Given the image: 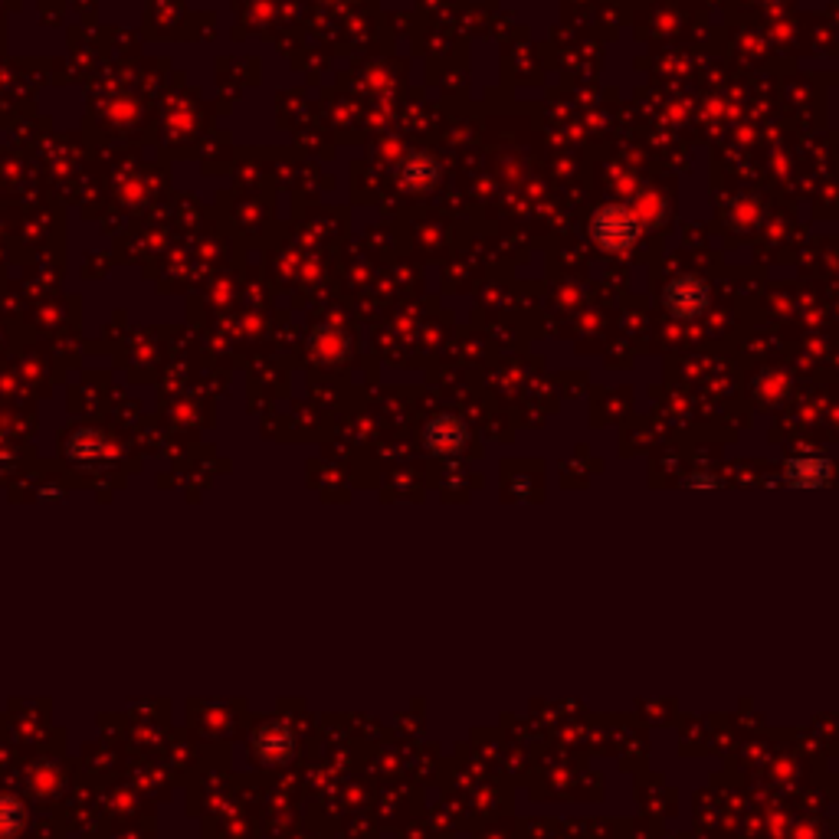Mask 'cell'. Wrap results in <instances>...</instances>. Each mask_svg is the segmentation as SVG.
<instances>
[{"label": "cell", "instance_id": "obj_6", "mask_svg": "<svg viewBox=\"0 0 839 839\" xmlns=\"http://www.w3.org/2000/svg\"><path fill=\"white\" fill-rule=\"evenodd\" d=\"M689 486H692V489H695V486H699V489H712V486H718V479H715V476H692Z\"/></svg>", "mask_w": 839, "mask_h": 839}, {"label": "cell", "instance_id": "obj_3", "mask_svg": "<svg viewBox=\"0 0 839 839\" xmlns=\"http://www.w3.org/2000/svg\"><path fill=\"white\" fill-rule=\"evenodd\" d=\"M833 479V463L826 456H794L784 466V482L794 489H820Z\"/></svg>", "mask_w": 839, "mask_h": 839}, {"label": "cell", "instance_id": "obj_5", "mask_svg": "<svg viewBox=\"0 0 839 839\" xmlns=\"http://www.w3.org/2000/svg\"><path fill=\"white\" fill-rule=\"evenodd\" d=\"M440 181V168L430 155H410L404 164V184L413 187V191H427Z\"/></svg>", "mask_w": 839, "mask_h": 839}, {"label": "cell", "instance_id": "obj_1", "mask_svg": "<svg viewBox=\"0 0 839 839\" xmlns=\"http://www.w3.org/2000/svg\"><path fill=\"white\" fill-rule=\"evenodd\" d=\"M640 233H643L640 220L620 204H604L594 214V220H590V236L607 253H630L640 243Z\"/></svg>", "mask_w": 839, "mask_h": 839}, {"label": "cell", "instance_id": "obj_4", "mask_svg": "<svg viewBox=\"0 0 839 839\" xmlns=\"http://www.w3.org/2000/svg\"><path fill=\"white\" fill-rule=\"evenodd\" d=\"M466 440H469V433L456 417H436L433 423H427V430H423V443H427V449L436 456L459 453V449L466 446Z\"/></svg>", "mask_w": 839, "mask_h": 839}, {"label": "cell", "instance_id": "obj_2", "mask_svg": "<svg viewBox=\"0 0 839 839\" xmlns=\"http://www.w3.org/2000/svg\"><path fill=\"white\" fill-rule=\"evenodd\" d=\"M708 302H712V292H708V282L702 276H692V273H682L676 276L666 286L663 292V305L672 318H679V322H692V318H699Z\"/></svg>", "mask_w": 839, "mask_h": 839}]
</instances>
